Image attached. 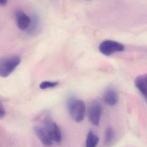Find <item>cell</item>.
<instances>
[{
    "label": "cell",
    "instance_id": "obj_1",
    "mask_svg": "<svg viewBox=\"0 0 147 147\" xmlns=\"http://www.w3.org/2000/svg\"><path fill=\"white\" fill-rule=\"evenodd\" d=\"M68 111L72 119L79 123L84 119L86 114V104L80 99L75 97H70L67 102Z\"/></svg>",
    "mask_w": 147,
    "mask_h": 147
},
{
    "label": "cell",
    "instance_id": "obj_2",
    "mask_svg": "<svg viewBox=\"0 0 147 147\" xmlns=\"http://www.w3.org/2000/svg\"><path fill=\"white\" fill-rule=\"evenodd\" d=\"M21 62L20 57L12 55L0 59V76L3 78L11 74Z\"/></svg>",
    "mask_w": 147,
    "mask_h": 147
},
{
    "label": "cell",
    "instance_id": "obj_3",
    "mask_svg": "<svg viewBox=\"0 0 147 147\" xmlns=\"http://www.w3.org/2000/svg\"><path fill=\"white\" fill-rule=\"evenodd\" d=\"M125 49L123 45L113 40L103 41L100 45L99 50L100 53L105 56L111 55L116 52H122Z\"/></svg>",
    "mask_w": 147,
    "mask_h": 147
},
{
    "label": "cell",
    "instance_id": "obj_4",
    "mask_svg": "<svg viewBox=\"0 0 147 147\" xmlns=\"http://www.w3.org/2000/svg\"><path fill=\"white\" fill-rule=\"evenodd\" d=\"M102 107L98 101L93 100L90 102L87 108V117L92 124L98 125L100 122Z\"/></svg>",
    "mask_w": 147,
    "mask_h": 147
},
{
    "label": "cell",
    "instance_id": "obj_5",
    "mask_svg": "<svg viewBox=\"0 0 147 147\" xmlns=\"http://www.w3.org/2000/svg\"><path fill=\"white\" fill-rule=\"evenodd\" d=\"M43 125L49 132L54 142H61L62 140L61 131L59 126L52 120L49 115H46L44 118Z\"/></svg>",
    "mask_w": 147,
    "mask_h": 147
},
{
    "label": "cell",
    "instance_id": "obj_6",
    "mask_svg": "<svg viewBox=\"0 0 147 147\" xmlns=\"http://www.w3.org/2000/svg\"><path fill=\"white\" fill-rule=\"evenodd\" d=\"M36 136L41 142L46 146H50L53 144L54 141L48 131L43 126L36 125L33 128Z\"/></svg>",
    "mask_w": 147,
    "mask_h": 147
},
{
    "label": "cell",
    "instance_id": "obj_7",
    "mask_svg": "<svg viewBox=\"0 0 147 147\" xmlns=\"http://www.w3.org/2000/svg\"><path fill=\"white\" fill-rule=\"evenodd\" d=\"M16 23L19 29L24 30L29 27L31 20L30 18L21 9H18L15 11Z\"/></svg>",
    "mask_w": 147,
    "mask_h": 147
},
{
    "label": "cell",
    "instance_id": "obj_8",
    "mask_svg": "<svg viewBox=\"0 0 147 147\" xmlns=\"http://www.w3.org/2000/svg\"><path fill=\"white\" fill-rule=\"evenodd\" d=\"M103 98L105 103L110 106L115 105L118 101L117 93L112 88H108L106 89Z\"/></svg>",
    "mask_w": 147,
    "mask_h": 147
},
{
    "label": "cell",
    "instance_id": "obj_9",
    "mask_svg": "<svg viewBox=\"0 0 147 147\" xmlns=\"http://www.w3.org/2000/svg\"><path fill=\"white\" fill-rule=\"evenodd\" d=\"M147 75L139 76L136 78L135 84L136 87L146 99L147 98Z\"/></svg>",
    "mask_w": 147,
    "mask_h": 147
},
{
    "label": "cell",
    "instance_id": "obj_10",
    "mask_svg": "<svg viewBox=\"0 0 147 147\" xmlns=\"http://www.w3.org/2000/svg\"><path fill=\"white\" fill-rule=\"evenodd\" d=\"M99 142V138L93 131H90L88 133L86 140L87 147H95Z\"/></svg>",
    "mask_w": 147,
    "mask_h": 147
},
{
    "label": "cell",
    "instance_id": "obj_11",
    "mask_svg": "<svg viewBox=\"0 0 147 147\" xmlns=\"http://www.w3.org/2000/svg\"><path fill=\"white\" fill-rule=\"evenodd\" d=\"M114 137V131L112 127H108L105 130L104 142L105 144H109L112 142Z\"/></svg>",
    "mask_w": 147,
    "mask_h": 147
},
{
    "label": "cell",
    "instance_id": "obj_12",
    "mask_svg": "<svg viewBox=\"0 0 147 147\" xmlns=\"http://www.w3.org/2000/svg\"><path fill=\"white\" fill-rule=\"evenodd\" d=\"M59 82H51L45 81L43 82L40 84L39 87L42 89H45L47 88H53L58 86Z\"/></svg>",
    "mask_w": 147,
    "mask_h": 147
},
{
    "label": "cell",
    "instance_id": "obj_13",
    "mask_svg": "<svg viewBox=\"0 0 147 147\" xmlns=\"http://www.w3.org/2000/svg\"><path fill=\"white\" fill-rule=\"evenodd\" d=\"M5 115V107L1 102V100H0V119L3 118Z\"/></svg>",
    "mask_w": 147,
    "mask_h": 147
},
{
    "label": "cell",
    "instance_id": "obj_14",
    "mask_svg": "<svg viewBox=\"0 0 147 147\" xmlns=\"http://www.w3.org/2000/svg\"><path fill=\"white\" fill-rule=\"evenodd\" d=\"M7 0H0V6H5L7 3Z\"/></svg>",
    "mask_w": 147,
    "mask_h": 147
},
{
    "label": "cell",
    "instance_id": "obj_15",
    "mask_svg": "<svg viewBox=\"0 0 147 147\" xmlns=\"http://www.w3.org/2000/svg\"><path fill=\"white\" fill-rule=\"evenodd\" d=\"M86 1H89V0H86Z\"/></svg>",
    "mask_w": 147,
    "mask_h": 147
}]
</instances>
